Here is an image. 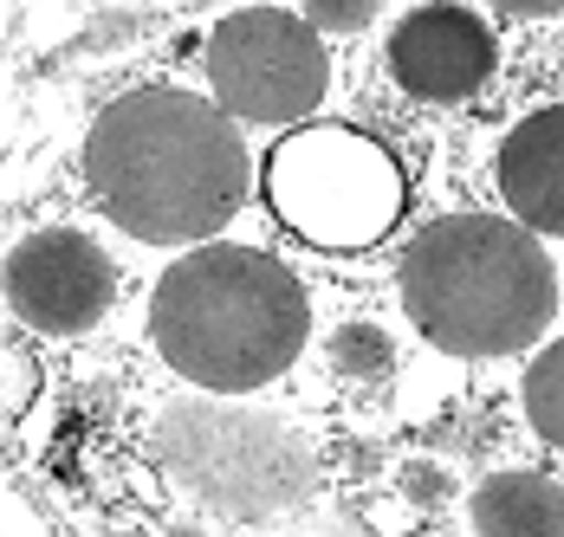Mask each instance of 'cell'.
<instances>
[{"mask_svg":"<svg viewBox=\"0 0 564 537\" xmlns=\"http://www.w3.org/2000/svg\"><path fill=\"white\" fill-rule=\"evenodd\" d=\"M85 182L137 240H208L247 201V143L195 91H130L91 123Z\"/></svg>","mask_w":564,"mask_h":537,"instance_id":"obj_1","label":"cell"},{"mask_svg":"<svg viewBox=\"0 0 564 537\" xmlns=\"http://www.w3.org/2000/svg\"><path fill=\"white\" fill-rule=\"evenodd\" d=\"M156 350L175 376L215 395L273 382L305 350L299 278L253 246H202L175 260L156 285Z\"/></svg>","mask_w":564,"mask_h":537,"instance_id":"obj_2","label":"cell"},{"mask_svg":"<svg viewBox=\"0 0 564 537\" xmlns=\"http://www.w3.org/2000/svg\"><path fill=\"white\" fill-rule=\"evenodd\" d=\"M552 260L532 227L494 215H448L415 233L402 260V305L415 330L454 357L525 350L552 318Z\"/></svg>","mask_w":564,"mask_h":537,"instance_id":"obj_3","label":"cell"},{"mask_svg":"<svg viewBox=\"0 0 564 537\" xmlns=\"http://www.w3.org/2000/svg\"><path fill=\"white\" fill-rule=\"evenodd\" d=\"M273 208H280L299 233L325 240V246H357L377 240L395 220L402 182H395L390 156L350 130H312L292 136L273 168H267Z\"/></svg>","mask_w":564,"mask_h":537,"instance_id":"obj_4","label":"cell"},{"mask_svg":"<svg viewBox=\"0 0 564 537\" xmlns=\"http://www.w3.org/2000/svg\"><path fill=\"white\" fill-rule=\"evenodd\" d=\"M163 460L234 518H273L305 492V447L273 421L227 415V408L170 415L163 421Z\"/></svg>","mask_w":564,"mask_h":537,"instance_id":"obj_5","label":"cell"},{"mask_svg":"<svg viewBox=\"0 0 564 537\" xmlns=\"http://www.w3.org/2000/svg\"><path fill=\"white\" fill-rule=\"evenodd\" d=\"M208 85L221 110L247 123H299L325 98L332 58L312 20L280 7H247L208 33Z\"/></svg>","mask_w":564,"mask_h":537,"instance_id":"obj_6","label":"cell"},{"mask_svg":"<svg viewBox=\"0 0 564 537\" xmlns=\"http://www.w3.org/2000/svg\"><path fill=\"white\" fill-rule=\"evenodd\" d=\"M117 292L111 260L85 233H33L7 260V305L33 330H85Z\"/></svg>","mask_w":564,"mask_h":537,"instance_id":"obj_7","label":"cell"},{"mask_svg":"<svg viewBox=\"0 0 564 537\" xmlns=\"http://www.w3.org/2000/svg\"><path fill=\"white\" fill-rule=\"evenodd\" d=\"M390 72L402 91H415L429 105H454V98L480 91V78L494 72V33L454 0L415 7L390 33Z\"/></svg>","mask_w":564,"mask_h":537,"instance_id":"obj_8","label":"cell"},{"mask_svg":"<svg viewBox=\"0 0 564 537\" xmlns=\"http://www.w3.org/2000/svg\"><path fill=\"white\" fill-rule=\"evenodd\" d=\"M500 195L519 227L564 240V105L532 110L500 143Z\"/></svg>","mask_w":564,"mask_h":537,"instance_id":"obj_9","label":"cell"},{"mask_svg":"<svg viewBox=\"0 0 564 537\" xmlns=\"http://www.w3.org/2000/svg\"><path fill=\"white\" fill-rule=\"evenodd\" d=\"M480 537H564V485L545 473H494L474 492Z\"/></svg>","mask_w":564,"mask_h":537,"instance_id":"obj_10","label":"cell"},{"mask_svg":"<svg viewBox=\"0 0 564 537\" xmlns=\"http://www.w3.org/2000/svg\"><path fill=\"white\" fill-rule=\"evenodd\" d=\"M525 421L552 447H564V337L552 350H539V363L525 370Z\"/></svg>","mask_w":564,"mask_h":537,"instance_id":"obj_11","label":"cell"},{"mask_svg":"<svg viewBox=\"0 0 564 537\" xmlns=\"http://www.w3.org/2000/svg\"><path fill=\"white\" fill-rule=\"evenodd\" d=\"M332 363H338L344 376H383L390 370V337L377 324H344L338 337H332Z\"/></svg>","mask_w":564,"mask_h":537,"instance_id":"obj_12","label":"cell"},{"mask_svg":"<svg viewBox=\"0 0 564 537\" xmlns=\"http://www.w3.org/2000/svg\"><path fill=\"white\" fill-rule=\"evenodd\" d=\"M370 13H377V0H305L312 33H357Z\"/></svg>","mask_w":564,"mask_h":537,"instance_id":"obj_13","label":"cell"},{"mask_svg":"<svg viewBox=\"0 0 564 537\" xmlns=\"http://www.w3.org/2000/svg\"><path fill=\"white\" fill-rule=\"evenodd\" d=\"M494 7H507V13H558L564 0H494Z\"/></svg>","mask_w":564,"mask_h":537,"instance_id":"obj_14","label":"cell"}]
</instances>
